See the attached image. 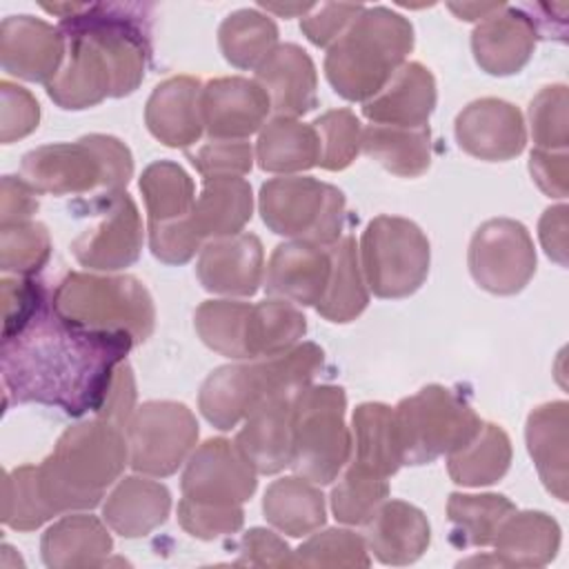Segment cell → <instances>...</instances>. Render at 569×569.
<instances>
[{"instance_id": "obj_48", "label": "cell", "mask_w": 569, "mask_h": 569, "mask_svg": "<svg viewBox=\"0 0 569 569\" xmlns=\"http://www.w3.org/2000/svg\"><path fill=\"white\" fill-rule=\"evenodd\" d=\"M569 93L565 84L542 87L529 104V127L536 149L565 151L569 144L567 124Z\"/></svg>"}, {"instance_id": "obj_8", "label": "cell", "mask_w": 569, "mask_h": 569, "mask_svg": "<svg viewBox=\"0 0 569 569\" xmlns=\"http://www.w3.org/2000/svg\"><path fill=\"white\" fill-rule=\"evenodd\" d=\"M393 413L405 465H429L458 451L482 425L473 407L442 385H427L418 393L402 398Z\"/></svg>"}, {"instance_id": "obj_51", "label": "cell", "mask_w": 569, "mask_h": 569, "mask_svg": "<svg viewBox=\"0 0 569 569\" xmlns=\"http://www.w3.org/2000/svg\"><path fill=\"white\" fill-rule=\"evenodd\" d=\"M40 104L31 91L9 80L0 82V142L11 144L38 129Z\"/></svg>"}, {"instance_id": "obj_5", "label": "cell", "mask_w": 569, "mask_h": 569, "mask_svg": "<svg viewBox=\"0 0 569 569\" xmlns=\"http://www.w3.org/2000/svg\"><path fill=\"white\" fill-rule=\"evenodd\" d=\"M133 176L129 147L107 133L53 142L22 156L20 178L36 193L107 198L127 189Z\"/></svg>"}, {"instance_id": "obj_54", "label": "cell", "mask_w": 569, "mask_h": 569, "mask_svg": "<svg viewBox=\"0 0 569 569\" xmlns=\"http://www.w3.org/2000/svg\"><path fill=\"white\" fill-rule=\"evenodd\" d=\"M240 562L256 567H296L291 547L273 531L253 527L240 540Z\"/></svg>"}, {"instance_id": "obj_57", "label": "cell", "mask_w": 569, "mask_h": 569, "mask_svg": "<svg viewBox=\"0 0 569 569\" xmlns=\"http://www.w3.org/2000/svg\"><path fill=\"white\" fill-rule=\"evenodd\" d=\"M38 196L20 176H2L0 180V227L31 220L38 211Z\"/></svg>"}, {"instance_id": "obj_16", "label": "cell", "mask_w": 569, "mask_h": 569, "mask_svg": "<svg viewBox=\"0 0 569 569\" xmlns=\"http://www.w3.org/2000/svg\"><path fill=\"white\" fill-rule=\"evenodd\" d=\"M67 38V53L56 78L44 87L47 96L67 111H80L116 98V71L104 49L89 36L60 29Z\"/></svg>"}, {"instance_id": "obj_58", "label": "cell", "mask_w": 569, "mask_h": 569, "mask_svg": "<svg viewBox=\"0 0 569 569\" xmlns=\"http://www.w3.org/2000/svg\"><path fill=\"white\" fill-rule=\"evenodd\" d=\"M538 236L542 242L545 253L556 260L560 267L567 264V204L549 207L540 222H538Z\"/></svg>"}, {"instance_id": "obj_39", "label": "cell", "mask_w": 569, "mask_h": 569, "mask_svg": "<svg viewBox=\"0 0 569 569\" xmlns=\"http://www.w3.org/2000/svg\"><path fill=\"white\" fill-rule=\"evenodd\" d=\"M511 465V440L500 425L482 422L478 433L458 451L447 456V469L460 487H485L498 482Z\"/></svg>"}, {"instance_id": "obj_28", "label": "cell", "mask_w": 569, "mask_h": 569, "mask_svg": "<svg viewBox=\"0 0 569 569\" xmlns=\"http://www.w3.org/2000/svg\"><path fill=\"white\" fill-rule=\"evenodd\" d=\"M171 511L169 489L151 478L127 476L102 505V520L122 538H142L167 522Z\"/></svg>"}, {"instance_id": "obj_17", "label": "cell", "mask_w": 569, "mask_h": 569, "mask_svg": "<svg viewBox=\"0 0 569 569\" xmlns=\"http://www.w3.org/2000/svg\"><path fill=\"white\" fill-rule=\"evenodd\" d=\"M67 53L60 27L33 16H9L0 24V64L9 76L44 87L56 78Z\"/></svg>"}, {"instance_id": "obj_18", "label": "cell", "mask_w": 569, "mask_h": 569, "mask_svg": "<svg viewBox=\"0 0 569 569\" xmlns=\"http://www.w3.org/2000/svg\"><path fill=\"white\" fill-rule=\"evenodd\" d=\"M458 147L487 162H505L522 153L527 129L520 109L500 98L469 102L453 122Z\"/></svg>"}, {"instance_id": "obj_33", "label": "cell", "mask_w": 569, "mask_h": 569, "mask_svg": "<svg viewBox=\"0 0 569 569\" xmlns=\"http://www.w3.org/2000/svg\"><path fill=\"white\" fill-rule=\"evenodd\" d=\"M502 567H545L560 547V527L545 511H513L493 538Z\"/></svg>"}, {"instance_id": "obj_34", "label": "cell", "mask_w": 569, "mask_h": 569, "mask_svg": "<svg viewBox=\"0 0 569 569\" xmlns=\"http://www.w3.org/2000/svg\"><path fill=\"white\" fill-rule=\"evenodd\" d=\"M262 513L278 531L302 538L318 531L327 520L325 496L316 482L302 476L273 480L262 498Z\"/></svg>"}, {"instance_id": "obj_53", "label": "cell", "mask_w": 569, "mask_h": 569, "mask_svg": "<svg viewBox=\"0 0 569 569\" xmlns=\"http://www.w3.org/2000/svg\"><path fill=\"white\" fill-rule=\"evenodd\" d=\"M362 4H345V2H322L313 4V9L300 18V31L316 47H331L345 29L362 13Z\"/></svg>"}, {"instance_id": "obj_24", "label": "cell", "mask_w": 569, "mask_h": 569, "mask_svg": "<svg viewBox=\"0 0 569 569\" xmlns=\"http://www.w3.org/2000/svg\"><path fill=\"white\" fill-rule=\"evenodd\" d=\"M200 91L202 82L191 76H173L156 84L144 107L149 133L173 149L196 147L204 131Z\"/></svg>"}, {"instance_id": "obj_9", "label": "cell", "mask_w": 569, "mask_h": 569, "mask_svg": "<svg viewBox=\"0 0 569 569\" xmlns=\"http://www.w3.org/2000/svg\"><path fill=\"white\" fill-rule=\"evenodd\" d=\"M345 193L311 176H278L260 187L262 222L289 240L329 247L342 238Z\"/></svg>"}, {"instance_id": "obj_32", "label": "cell", "mask_w": 569, "mask_h": 569, "mask_svg": "<svg viewBox=\"0 0 569 569\" xmlns=\"http://www.w3.org/2000/svg\"><path fill=\"white\" fill-rule=\"evenodd\" d=\"M253 213L251 184L240 176L202 178L193 204V227L202 240L242 233Z\"/></svg>"}, {"instance_id": "obj_26", "label": "cell", "mask_w": 569, "mask_h": 569, "mask_svg": "<svg viewBox=\"0 0 569 569\" xmlns=\"http://www.w3.org/2000/svg\"><path fill=\"white\" fill-rule=\"evenodd\" d=\"M436 98L433 73L422 62L407 60L373 98L362 102V116L371 124L425 127L436 109Z\"/></svg>"}, {"instance_id": "obj_55", "label": "cell", "mask_w": 569, "mask_h": 569, "mask_svg": "<svg viewBox=\"0 0 569 569\" xmlns=\"http://www.w3.org/2000/svg\"><path fill=\"white\" fill-rule=\"evenodd\" d=\"M529 171L533 182L549 198H567L569 193V156L565 151L533 149L529 158Z\"/></svg>"}, {"instance_id": "obj_4", "label": "cell", "mask_w": 569, "mask_h": 569, "mask_svg": "<svg viewBox=\"0 0 569 569\" xmlns=\"http://www.w3.org/2000/svg\"><path fill=\"white\" fill-rule=\"evenodd\" d=\"M413 49V24L387 7H365L345 33L327 49L325 76L349 102H367L407 62Z\"/></svg>"}, {"instance_id": "obj_41", "label": "cell", "mask_w": 569, "mask_h": 569, "mask_svg": "<svg viewBox=\"0 0 569 569\" xmlns=\"http://www.w3.org/2000/svg\"><path fill=\"white\" fill-rule=\"evenodd\" d=\"M218 44L229 64L256 71L278 47V27L258 9H238L220 22Z\"/></svg>"}, {"instance_id": "obj_11", "label": "cell", "mask_w": 569, "mask_h": 569, "mask_svg": "<svg viewBox=\"0 0 569 569\" xmlns=\"http://www.w3.org/2000/svg\"><path fill=\"white\" fill-rule=\"evenodd\" d=\"M140 191L153 258L164 264L189 262L204 242L193 227L196 184L191 176L178 162L156 160L142 171Z\"/></svg>"}, {"instance_id": "obj_29", "label": "cell", "mask_w": 569, "mask_h": 569, "mask_svg": "<svg viewBox=\"0 0 569 569\" xmlns=\"http://www.w3.org/2000/svg\"><path fill=\"white\" fill-rule=\"evenodd\" d=\"M405 465L396 413L382 402H362L351 418L349 467L389 478Z\"/></svg>"}, {"instance_id": "obj_20", "label": "cell", "mask_w": 569, "mask_h": 569, "mask_svg": "<svg viewBox=\"0 0 569 569\" xmlns=\"http://www.w3.org/2000/svg\"><path fill=\"white\" fill-rule=\"evenodd\" d=\"M196 276L209 293L253 296L264 280V251L256 233H236L202 244Z\"/></svg>"}, {"instance_id": "obj_10", "label": "cell", "mask_w": 569, "mask_h": 569, "mask_svg": "<svg viewBox=\"0 0 569 569\" xmlns=\"http://www.w3.org/2000/svg\"><path fill=\"white\" fill-rule=\"evenodd\" d=\"M358 253L369 291L385 300L416 293L429 276V238L409 218L376 216L362 231Z\"/></svg>"}, {"instance_id": "obj_21", "label": "cell", "mask_w": 569, "mask_h": 569, "mask_svg": "<svg viewBox=\"0 0 569 569\" xmlns=\"http://www.w3.org/2000/svg\"><path fill=\"white\" fill-rule=\"evenodd\" d=\"M329 276V247L307 240H287L271 251L262 287L269 298H282L300 307H316L325 296Z\"/></svg>"}, {"instance_id": "obj_2", "label": "cell", "mask_w": 569, "mask_h": 569, "mask_svg": "<svg viewBox=\"0 0 569 569\" xmlns=\"http://www.w3.org/2000/svg\"><path fill=\"white\" fill-rule=\"evenodd\" d=\"M129 465L124 429L91 418L62 431L53 451L38 465V487L53 516L87 511Z\"/></svg>"}, {"instance_id": "obj_23", "label": "cell", "mask_w": 569, "mask_h": 569, "mask_svg": "<svg viewBox=\"0 0 569 569\" xmlns=\"http://www.w3.org/2000/svg\"><path fill=\"white\" fill-rule=\"evenodd\" d=\"M293 400L296 396H271L242 420L233 442L258 473L271 476L291 467Z\"/></svg>"}, {"instance_id": "obj_50", "label": "cell", "mask_w": 569, "mask_h": 569, "mask_svg": "<svg viewBox=\"0 0 569 569\" xmlns=\"http://www.w3.org/2000/svg\"><path fill=\"white\" fill-rule=\"evenodd\" d=\"M180 527L200 540H216L236 533L244 522L242 505H204L182 498L178 502Z\"/></svg>"}, {"instance_id": "obj_7", "label": "cell", "mask_w": 569, "mask_h": 569, "mask_svg": "<svg viewBox=\"0 0 569 569\" xmlns=\"http://www.w3.org/2000/svg\"><path fill=\"white\" fill-rule=\"evenodd\" d=\"M347 396L336 385H309L293 400L291 469L316 482L331 485L351 458V431L345 422Z\"/></svg>"}, {"instance_id": "obj_13", "label": "cell", "mask_w": 569, "mask_h": 569, "mask_svg": "<svg viewBox=\"0 0 569 569\" xmlns=\"http://www.w3.org/2000/svg\"><path fill=\"white\" fill-rule=\"evenodd\" d=\"M467 264L480 289L496 296H513L536 273L533 240L522 222L491 218L471 236Z\"/></svg>"}, {"instance_id": "obj_6", "label": "cell", "mask_w": 569, "mask_h": 569, "mask_svg": "<svg viewBox=\"0 0 569 569\" xmlns=\"http://www.w3.org/2000/svg\"><path fill=\"white\" fill-rule=\"evenodd\" d=\"M53 309L91 331L116 333L142 345L156 327V307L147 287L127 273L69 271L51 293Z\"/></svg>"}, {"instance_id": "obj_22", "label": "cell", "mask_w": 569, "mask_h": 569, "mask_svg": "<svg viewBox=\"0 0 569 569\" xmlns=\"http://www.w3.org/2000/svg\"><path fill=\"white\" fill-rule=\"evenodd\" d=\"M538 33L522 7H500L480 20L471 33V51L489 76H513L531 58Z\"/></svg>"}, {"instance_id": "obj_44", "label": "cell", "mask_w": 569, "mask_h": 569, "mask_svg": "<svg viewBox=\"0 0 569 569\" xmlns=\"http://www.w3.org/2000/svg\"><path fill=\"white\" fill-rule=\"evenodd\" d=\"M51 256V236L38 220L0 227V269L2 273L31 278Z\"/></svg>"}, {"instance_id": "obj_35", "label": "cell", "mask_w": 569, "mask_h": 569, "mask_svg": "<svg viewBox=\"0 0 569 569\" xmlns=\"http://www.w3.org/2000/svg\"><path fill=\"white\" fill-rule=\"evenodd\" d=\"M320 142L313 124L298 118H271L258 136L256 160L262 171L296 176L318 164Z\"/></svg>"}, {"instance_id": "obj_45", "label": "cell", "mask_w": 569, "mask_h": 569, "mask_svg": "<svg viewBox=\"0 0 569 569\" xmlns=\"http://www.w3.org/2000/svg\"><path fill=\"white\" fill-rule=\"evenodd\" d=\"M389 496L387 478L347 467L338 485L331 489V511L338 522L367 525Z\"/></svg>"}, {"instance_id": "obj_38", "label": "cell", "mask_w": 569, "mask_h": 569, "mask_svg": "<svg viewBox=\"0 0 569 569\" xmlns=\"http://www.w3.org/2000/svg\"><path fill=\"white\" fill-rule=\"evenodd\" d=\"M307 333V318L298 305L282 298H267L251 305L244 327L247 360L271 358L296 347Z\"/></svg>"}, {"instance_id": "obj_56", "label": "cell", "mask_w": 569, "mask_h": 569, "mask_svg": "<svg viewBox=\"0 0 569 569\" xmlns=\"http://www.w3.org/2000/svg\"><path fill=\"white\" fill-rule=\"evenodd\" d=\"M133 411H136V378H133L131 367L124 360L116 369L113 382L109 387V393H107L102 407L93 416L102 418V420H109V422L124 429L129 418L133 416Z\"/></svg>"}, {"instance_id": "obj_46", "label": "cell", "mask_w": 569, "mask_h": 569, "mask_svg": "<svg viewBox=\"0 0 569 569\" xmlns=\"http://www.w3.org/2000/svg\"><path fill=\"white\" fill-rule=\"evenodd\" d=\"M313 129L320 142L318 164L327 171L347 169L362 151V124L349 109H331L316 118Z\"/></svg>"}, {"instance_id": "obj_47", "label": "cell", "mask_w": 569, "mask_h": 569, "mask_svg": "<svg viewBox=\"0 0 569 569\" xmlns=\"http://www.w3.org/2000/svg\"><path fill=\"white\" fill-rule=\"evenodd\" d=\"M365 536L351 529H325L305 540L296 551V567H369Z\"/></svg>"}, {"instance_id": "obj_40", "label": "cell", "mask_w": 569, "mask_h": 569, "mask_svg": "<svg viewBox=\"0 0 569 569\" xmlns=\"http://www.w3.org/2000/svg\"><path fill=\"white\" fill-rule=\"evenodd\" d=\"M513 511L516 505L502 493H451L447 500L449 538L460 549L489 547Z\"/></svg>"}, {"instance_id": "obj_19", "label": "cell", "mask_w": 569, "mask_h": 569, "mask_svg": "<svg viewBox=\"0 0 569 569\" xmlns=\"http://www.w3.org/2000/svg\"><path fill=\"white\" fill-rule=\"evenodd\" d=\"M269 111L271 102L256 80L227 76L202 84L200 116L209 138L247 140L267 124Z\"/></svg>"}, {"instance_id": "obj_36", "label": "cell", "mask_w": 569, "mask_h": 569, "mask_svg": "<svg viewBox=\"0 0 569 569\" xmlns=\"http://www.w3.org/2000/svg\"><path fill=\"white\" fill-rule=\"evenodd\" d=\"M331 253V276L322 300L316 311L329 322H351L369 305V287L360 267V253L353 236H342L338 242L329 244Z\"/></svg>"}, {"instance_id": "obj_43", "label": "cell", "mask_w": 569, "mask_h": 569, "mask_svg": "<svg viewBox=\"0 0 569 569\" xmlns=\"http://www.w3.org/2000/svg\"><path fill=\"white\" fill-rule=\"evenodd\" d=\"M2 525L16 531H33L53 518L38 487V467L22 465L2 480Z\"/></svg>"}, {"instance_id": "obj_60", "label": "cell", "mask_w": 569, "mask_h": 569, "mask_svg": "<svg viewBox=\"0 0 569 569\" xmlns=\"http://www.w3.org/2000/svg\"><path fill=\"white\" fill-rule=\"evenodd\" d=\"M258 9H264L267 13H278L282 18H293V16H307L313 4H300V2H289V4H278V2H260Z\"/></svg>"}, {"instance_id": "obj_52", "label": "cell", "mask_w": 569, "mask_h": 569, "mask_svg": "<svg viewBox=\"0 0 569 569\" xmlns=\"http://www.w3.org/2000/svg\"><path fill=\"white\" fill-rule=\"evenodd\" d=\"M2 289V309H4V327L2 336L18 331L47 300V291L40 282L24 276H4L0 280Z\"/></svg>"}, {"instance_id": "obj_25", "label": "cell", "mask_w": 569, "mask_h": 569, "mask_svg": "<svg viewBox=\"0 0 569 569\" xmlns=\"http://www.w3.org/2000/svg\"><path fill=\"white\" fill-rule=\"evenodd\" d=\"M267 93L271 111L282 118H298L318 107V73L309 53L293 44H278L256 69L253 78Z\"/></svg>"}, {"instance_id": "obj_31", "label": "cell", "mask_w": 569, "mask_h": 569, "mask_svg": "<svg viewBox=\"0 0 569 569\" xmlns=\"http://www.w3.org/2000/svg\"><path fill=\"white\" fill-rule=\"evenodd\" d=\"M107 522L91 513H71L53 522L40 540L42 560L51 569L100 567L113 549Z\"/></svg>"}, {"instance_id": "obj_37", "label": "cell", "mask_w": 569, "mask_h": 569, "mask_svg": "<svg viewBox=\"0 0 569 569\" xmlns=\"http://www.w3.org/2000/svg\"><path fill=\"white\" fill-rule=\"evenodd\" d=\"M362 153L400 178H418L431 164V129L367 124L362 127Z\"/></svg>"}, {"instance_id": "obj_27", "label": "cell", "mask_w": 569, "mask_h": 569, "mask_svg": "<svg viewBox=\"0 0 569 569\" xmlns=\"http://www.w3.org/2000/svg\"><path fill=\"white\" fill-rule=\"evenodd\" d=\"M431 527L427 516L405 500H385L365 525L367 549L382 565H411L429 547Z\"/></svg>"}, {"instance_id": "obj_49", "label": "cell", "mask_w": 569, "mask_h": 569, "mask_svg": "<svg viewBox=\"0 0 569 569\" xmlns=\"http://www.w3.org/2000/svg\"><path fill=\"white\" fill-rule=\"evenodd\" d=\"M184 156L202 178L213 176H244L253 167V149L247 140H218L207 138L204 142L184 149Z\"/></svg>"}, {"instance_id": "obj_59", "label": "cell", "mask_w": 569, "mask_h": 569, "mask_svg": "<svg viewBox=\"0 0 569 569\" xmlns=\"http://www.w3.org/2000/svg\"><path fill=\"white\" fill-rule=\"evenodd\" d=\"M460 20H485L487 16H491L493 11H498L500 7H505V2H449L447 4Z\"/></svg>"}, {"instance_id": "obj_1", "label": "cell", "mask_w": 569, "mask_h": 569, "mask_svg": "<svg viewBox=\"0 0 569 569\" xmlns=\"http://www.w3.org/2000/svg\"><path fill=\"white\" fill-rule=\"evenodd\" d=\"M136 345L62 318L49 300L13 333L2 336V387L9 402H36L80 418L96 413L116 369Z\"/></svg>"}, {"instance_id": "obj_14", "label": "cell", "mask_w": 569, "mask_h": 569, "mask_svg": "<svg viewBox=\"0 0 569 569\" xmlns=\"http://www.w3.org/2000/svg\"><path fill=\"white\" fill-rule=\"evenodd\" d=\"M89 216H96V222L84 229L73 242V258L100 273H111L131 267L142 251L144 229L138 204L127 191L89 200L84 207Z\"/></svg>"}, {"instance_id": "obj_12", "label": "cell", "mask_w": 569, "mask_h": 569, "mask_svg": "<svg viewBox=\"0 0 569 569\" xmlns=\"http://www.w3.org/2000/svg\"><path fill=\"white\" fill-rule=\"evenodd\" d=\"M198 433V420L187 405L149 400L136 407L124 427L129 467L142 476L167 478L187 462Z\"/></svg>"}, {"instance_id": "obj_15", "label": "cell", "mask_w": 569, "mask_h": 569, "mask_svg": "<svg viewBox=\"0 0 569 569\" xmlns=\"http://www.w3.org/2000/svg\"><path fill=\"white\" fill-rule=\"evenodd\" d=\"M182 498L204 505H242L258 487V471L236 442L209 438L191 451L182 471Z\"/></svg>"}, {"instance_id": "obj_30", "label": "cell", "mask_w": 569, "mask_h": 569, "mask_svg": "<svg viewBox=\"0 0 569 569\" xmlns=\"http://www.w3.org/2000/svg\"><path fill=\"white\" fill-rule=\"evenodd\" d=\"M569 405L553 400L536 407L525 427L527 449L538 476L549 493L567 502V442H569Z\"/></svg>"}, {"instance_id": "obj_42", "label": "cell", "mask_w": 569, "mask_h": 569, "mask_svg": "<svg viewBox=\"0 0 569 569\" xmlns=\"http://www.w3.org/2000/svg\"><path fill=\"white\" fill-rule=\"evenodd\" d=\"M251 305L242 300H204L193 316L200 340L229 360H247L244 327Z\"/></svg>"}, {"instance_id": "obj_3", "label": "cell", "mask_w": 569, "mask_h": 569, "mask_svg": "<svg viewBox=\"0 0 569 569\" xmlns=\"http://www.w3.org/2000/svg\"><path fill=\"white\" fill-rule=\"evenodd\" d=\"M325 362L316 342H298L284 353L260 360H236L213 369L200 387L198 409L220 431L238 427L262 400L298 396Z\"/></svg>"}]
</instances>
